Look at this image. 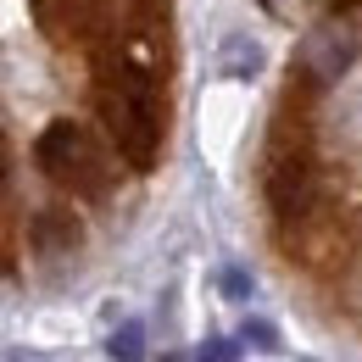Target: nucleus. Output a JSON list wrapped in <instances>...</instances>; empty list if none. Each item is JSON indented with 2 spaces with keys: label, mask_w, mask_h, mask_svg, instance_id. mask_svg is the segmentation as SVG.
I'll return each mask as SVG.
<instances>
[{
  "label": "nucleus",
  "mask_w": 362,
  "mask_h": 362,
  "mask_svg": "<svg viewBox=\"0 0 362 362\" xmlns=\"http://www.w3.org/2000/svg\"><path fill=\"white\" fill-rule=\"evenodd\" d=\"M268 73V45L262 40H251V34H228L223 45H218V78L228 84H251V78H262Z\"/></svg>",
  "instance_id": "obj_1"
},
{
  "label": "nucleus",
  "mask_w": 362,
  "mask_h": 362,
  "mask_svg": "<svg viewBox=\"0 0 362 362\" xmlns=\"http://www.w3.org/2000/svg\"><path fill=\"white\" fill-rule=\"evenodd\" d=\"M234 340H240L245 351H257V357H279V351H284V334H279V323H273V317H262V313H245V317H240Z\"/></svg>",
  "instance_id": "obj_2"
},
{
  "label": "nucleus",
  "mask_w": 362,
  "mask_h": 362,
  "mask_svg": "<svg viewBox=\"0 0 362 362\" xmlns=\"http://www.w3.org/2000/svg\"><path fill=\"white\" fill-rule=\"evenodd\" d=\"M106 357L112 362H145V323H139V317H123V323L106 334Z\"/></svg>",
  "instance_id": "obj_3"
},
{
  "label": "nucleus",
  "mask_w": 362,
  "mask_h": 362,
  "mask_svg": "<svg viewBox=\"0 0 362 362\" xmlns=\"http://www.w3.org/2000/svg\"><path fill=\"white\" fill-rule=\"evenodd\" d=\"M218 290H223V301H234V307H251V296H257V273L240 268V262H223V268H218Z\"/></svg>",
  "instance_id": "obj_4"
},
{
  "label": "nucleus",
  "mask_w": 362,
  "mask_h": 362,
  "mask_svg": "<svg viewBox=\"0 0 362 362\" xmlns=\"http://www.w3.org/2000/svg\"><path fill=\"white\" fill-rule=\"evenodd\" d=\"M245 357V346L234 340V334H206L195 351H189V362H240Z\"/></svg>",
  "instance_id": "obj_5"
},
{
  "label": "nucleus",
  "mask_w": 362,
  "mask_h": 362,
  "mask_svg": "<svg viewBox=\"0 0 362 362\" xmlns=\"http://www.w3.org/2000/svg\"><path fill=\"white\" fill-rule=\"evenodd\" d=\"M78 334H84L78 317H40V323H34V340H45V346H67V340H78Z\"/></svg>",
  "instance_id": "obj_6"
},
{
  "label": "nucleus",
  "mask_w": 362,
  "mask_h": 362,
  "mask_svg": "<svg viewBox=\"0 0 362 362\" xmlns=\"http://www.w3.org/2000/svg\"><path fill=\"white\" fill-rule=\"evenodd\" d=\"M0 362H28V357H23V351H11V357H0Z\"/></svg>",
  "instance_id": "obj_7"
},
{
  "label": "nucleus",
  "mask_w": 362,
  "mask_h": 362,
  "mask_svg": "<svg viewBox=\"0 0 362 362\" xmlns=\"http://www.w3.org/2000/svg\"><path fill=\"white\" fill-rule=\"evenodd\" d=\"M162 362H184V357H162Z\"/></svg>",
  "instance_id": "obj_8"
}]
</instances>
